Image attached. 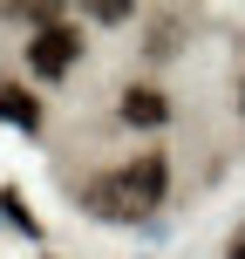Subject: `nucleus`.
<instances>
[{"label": "nucleus", "mask_w": 245, "mask_h": 259, "mask_svg": "<svg viewBox=\"0 0 245 259\" xmlns=\"http://www.w3.org/2000/svg\"><path fill=\"white\" fill-rule=\"evenodd\" d=\"M164 184H170V164L150 150V157H136V164L109 170V178H95L89 184V205L103 211V219H143V211L164 205Z\"/></svg>", "instance_id": "nucleus-1"}, {"label": "nucleus", "mask_w": 245, "mask_h": 259, "mask_svg": "<svg viewBox=\"0 0 245 259\" xmlns=\"http://www.w3.org/2000/svg\"><path fill=\"white\" fill-rule=\"evenodd\" d=\"M0 116L21 123V130H34V123H41V103H34L27 89H14V82H0Z\"/></svg>", "instance_id": "nucleus-4"}, {"label": "nucleus", "mask_w": 245, "mask_h": 259, "mask_svg": "<svg viewBox=\"0 0 245 259\" xmlns=\"http://www.w3.org/2000/svg\"><path fill=\"white\" fill-rule=\"evenodd\" d=\"M116 116H123V123H136V130H157V123H170V103H164L157 89H129Z\"/></svg>", "instance_id": "nucleus-3"}, {"label": "nucleus", "mask_w": 245, "mask_h": 259, "mask_svg": "<svg viewBox=\"0 0 245 259\" xmlns=\"http://www.w3.org/2000/svg\"><path fill=\"white\" fill-rule=\"evenodd\" d=\"M75 55H82L75 27H41V34L27 41V62H34V75H68V68H75Z\"/></svg>", "instance_id": "nucleus-2"}]
</instances>
